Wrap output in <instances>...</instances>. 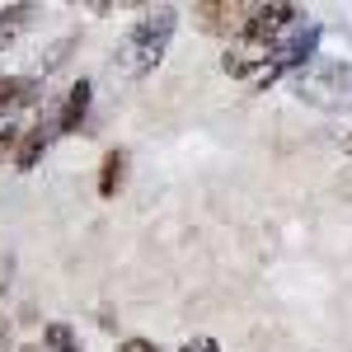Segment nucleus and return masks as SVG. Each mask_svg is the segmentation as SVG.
I'll list each match as a JSON object with an SVG mask.
<instances>
[{
	"instance_id": "nucleus-1",
	"label": "nucleus",
	"mask_w": 352,
	"mask_h": 352,
	"mask_svg": "<svg viewBox=\"0 0 352 352\" xmlns=\"http://www.w3.org/2000/svg\"><path fill=\"white\" fill-rule=\"evenodd\" d=\"M174 28H179V10L174 5H160V10H146L132 28H127V38L118 43V52H113V66L122 71V76H151L155 66L164 61L169 52V38H174Z\"/></svg>"
},
{
	"instance_id": "nucleus-2",
	"label": "nucleus",
	"mask_w": 352,
	"mask_h": 352,
	"mask_svg": "<svg viewBox=\"0 0 352 352\" xmlns=\"http://www.w3.org/2000/svg\"><path fill=\"white\" fill-rule=\"evenodd\" d=\"M296 99L310 109H352V61H310L296 71Z\"/></svg>"
},
{
	"instance_id": "nucleus-3",
	"label": "nucleus",
	"mask_w": 352,
	"mask_h": 352,
	"mask_svg": "<svg viewBox=\"0 0 352 352\" xmlns=\"http://www.w3.org/2000/svg\"><path fill=\"white\" fill-rule=\"evenodd\" d=\"M300 28V10L292 0H268V5H249V24H244V38L249 43H268L277 47L282 38H292Z\"/></svg>"
},
{
	"instance_id": "nucleus-4",
	"label": "nucleus",
	"mask_w": 352,
	"mask_h": 352,
	"mask_svg": "<svg viewBox=\"0 0 352 352\" xmlns=\"http://www.w3.org/2000/svg\"><path fill=\"white\" fill-rule=\"evenodd\" d=\"M192 24L202 33H217V38H244L249 5H240V0H202V5H192Z\"/></svg>"
},
{
	"instance_id": "nucleus-5",
	"label": "nucleus",
	"mask_w": 352,
	"mask_h": 352,
	"mask_svg": "<svg viewBox=\"0 0 352 352\" xmlns=\"http://www.w3.org/2000/svg\"><path fill=\"white\" fill-rule=\"evenodd\" d=\"M89 94H94V85L85 80V76H80L76 85H71V89H66L61 109L52 113V118H56V132H61V136H76V132H80L85 113H89Z\"/></svg>"
},
{
	"instance_id": "nucleus-6",
	"label": "nucleus",
	"mask_w": 352,
	"mask_h": 352,
	"mask_svg": "<svg viewBox=\"0 0 352 352\" xmlns=\"http://www.w3.org/2000/svg\"><path fill=\"white\" fill-rule=\"evenodd\" d=\"M43 94L38 76H0V118H10L14 109H28Z\"/></svg>"
},
{
	"instance_id": "nucleus-7",
	"label": "nucleus",
	"mask_w": 352,
	"mask_h": 352,
	"mask_svg": "<svg viewBox=\"0 0 352 352\" xmlns=\"http://www.w3.org/2000/svg\"><path fill=\"white\" fill-rule=\"evenodd\" d=\"M56 136H61V132H56V118H43L38 127H28V132H24V146H19V155H14V164H19V169L28 174L33 164L47 155V146H52Z\"/></svg>"
},
{
	"instance_id": "nucleus-8",
	"label": "nucleus",
	"mask_w": 352,
	"mask_h": 352,
	"mask_svg": "<svg viewBox=\"0 0 352 352\" xmlns=\"http://www.w3.org/2000/svg\"><path fill=\"white\" fill-rule=\"evenodd\" d=\"M122 184H127V151H109L99 164V197H118Z\"/></svg>"
},
{
	"instance_id": "nucleus-9",
	"label": "nucleus",
	"mask_w": 352,
	"mask_h": 352,
	"mask_svg": "<svg viewBox=\"0 0 352 352\" xmlns=\"http://www.w3.org/2000/svg\"><path fill=\"white\" fill-rule=\"evenodd\" d=\"M43 343H47V352H85L80 333H76L71 324H61V320H52V324L43 329Z\"/></svg>"
},
{
	"instance_id": "nucleus-10",
	"label": "nucleus",
	"mask_w": 352,
	"mask_h": 352,
	"mask_svg": "<svg viewBox=\"0 0 352 352\" xmlns=\"http://www.w3.org/2000/svg\"><path fill=\"white\" fill-rule=\"evenodd\" d=\"M19 146H24V127L5 122V127H0V164L14 160V155H19Z\"/></svg>"
},
{
	"instance_id": "nucleus-11",
	"label": "nucleus",
	"mask_w": 352,
	"mask_h": 352,
	"mask_svg": "<svg viewBox=\"0 0 352 352\" xmlns=\"http://www.w3.org/2000/svg\"><path fill=\"white\" fill-rule=\"evenodd\" d=\"M71 47H76V38H61V43H52V47H47V56H43V76H47V71H56V66L66 61V52H71Z\"/></svg>"
},
{
	"instance_id": "nucleus-12",
	"label": "nucleus",
	"mask_w": 352,
	"mask_h": 352,
	"mask_svg": "<svg viewBox=\"0 0 352 352\" xmlns=\"http://www.w3.org/2000/svg\"><path fill=\"white\" fill-rule=\"evenodd\" d=\"M33 14H38L33 5H10V10H0V24H5V28H14V24H28Z\"/></svg>"
},
{
	"instance_id": "nucleus-13",
	"label": "nucleus",
	"mask_w": 352,
	"mask_h": 352,
	"mask_svg": "<svg viewBox=\"0 0 352 352\" xmlns=\"http://www.w3.org/2000/svg\"><path fill=\"white\" fill-rule=\"evenodd\" d=\"M118 352H160V348H155L151 338H122V343H118Z\"/></svg>"
},
{
	"instance_id": "nucleus-14",
	"label": "nucleus",
	"mask_w": 352,
	"mask_h": 352,
	"mask_svg": "<svg viewBox=\"0 0 352 352\" xmlns=\"http://www.w3.org/2000/svg\"><path fill=\"white\" fill-rule=\"evenodd\" d=\"M179 352H221V343H217V338H188Z\"/></svg>"
},
{
	"instance_id": "nucleus-15",
	"label": "nucleus",
	"mask_w": 352,
	"mask_h": 352,
	"mask_svg": "<svg viewBox=\"0 0 352 352\" xmlns=\"http://www.w3.org/2000/svg\"><path fill=\"white\" fill-rule=\"evenodd\" d=\"M5 47H10V28L0 24V52H5Z\"/></svg>"
},
{
	"instance_id": "nucleus-16",
	"label": "nucleus",
	"mask_w": 352,
	"mask_h": 352,
	"mask_svg": "<svg viewBox=\"0 0 352 352\" xmlns=\"http://www.w3.org/2000/svg\"><path fill=\"white\" fill-rule=\"evenodd\" d=\"M343 146H348V155H352V132H348V141H343Z\"/></svg>"
},
{
	"instance_id": "nucleus-17",
	"label": "nucleus",
	"mask_w": 352,
	"mask_h": 352,
	"mask_svg": "<svg viewBox=\"0 0 352 352\" xmlns=\"http://www.w3.org/2000/svg\"><path fill=\"white\" fill-rule=\"evenodd\" d=\"M24 352H38V348H24Z\"/></svg>"
}]
</instances>
